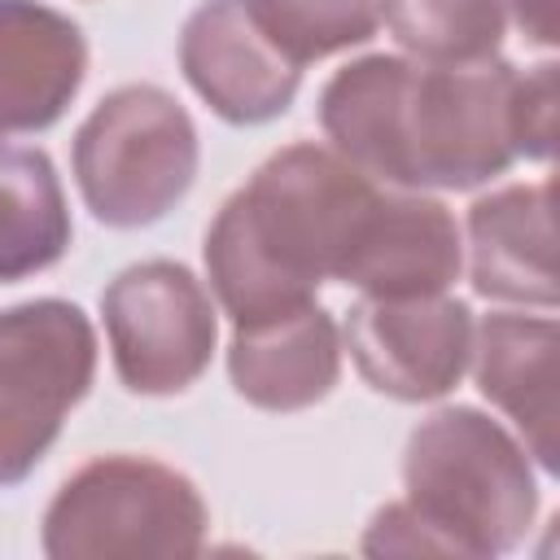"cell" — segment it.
Segmentation results:
<instances>
[{
  "mask_svg": "<svg viewBox=\"0 0 560 560\" xmlns=\"http://www.w3.org/2000/svg\"><path fill=\"white\" fill-rule=\"evenodd\" d=\"M206 525V499L179 468L144 455H101L52 494L39 547L48 560H179L201 551Z\"/></svg>",
  "mask_w": 560,
  "mask_h": 560,
  "instance_id": "obj_5",
  "label": "cell"
},
{
  "mask_svg": "<svg viewBox=\"0 0 560 560\" xmlns=\"http://www.w3.org/2000/svg\"><path fill=\"white\" fill-rule=\"evenodd\" d=\"M101 315L114 372L131 394H179L214 359V302L184 262L149 258L122 267L101 293Z\"/></svg>",
  "mask_w": 560,
  "mask_h": 560,
  "instance_id": "obj_7",
  "label": "cell"
},
{
  "mask_svg": "<svg viewBox=\"0 0 560 560\" xmlns=\"http://www.w3.org/2000/svg\"><path fill=\"white\" fill-rule=\"evenodd\" d=\"M96 376L92 319L66 298L0 311V490L22 486Z\"/></svg>",
  "mask_w": 560,
  "mask_h": 560,
  "instance_id": "obj_6",
  "label": "cell"
},
{
  "mask_svg": "<svg viewBox=\"0 0 560 560\" xmlns=\"http://www.w3.org/2000/svg\"><path fill=\"white\" fill-rule=\"evenodd\" d=\"M516 140L529 162L556 153V61H538L516 79Z\"/></svg>",
  "mask_w": 560,
  "mask_h": 560,
  "instance_id": "obj_17",
  "label": "cell"
},
{
  "mask_svg": "<svg viewBox=\"0 0 560 560\" xmlns=\"http://www.w3.org/2000/svg\"><path fill=\"white\" fill-rule=\"evenodd\" d=\"M394 188L337 149H276L206 228V276L228 319L254 324L315 302L324 280L354 284L385 232Z\"/></svg>",
  "mask_w": 560,
  "mask_h": 560,
  "instance_id": "obj_1",
  "label": "cell"
},
{
  "mask_svg": "<svg viewBox=\"0 0 560 560\" xmlns=\"http://www.w3.org/2000/svg\"><path fill=\"white\" fill-rule=\"evenodd\" d=\"M88 39L39 0H0V136L52 127L79 96Z\"/></svg>",
  "mask_w": 560,
  "mask_h": 560,
  "instance_id": "obj_10",
  "label": "cell"
},
{
  "mask_svg": "<svg viewBox=\"0 0 560 560\" xmlns=\"http://www.w3.org/2000/svg\"><path fill=\"white\" fill-rule=\"evenodd\" d=\"M468 276L481 298L556 306L551 179L508 184L468 206Z\"/></svg>",
  "mask_w": 560,
  "mask_h": 560,
  "instance_id": "obj_12",
  "label": "cell"
},
{
  "mask_svg": "<svg viewBox=\"0 0 560 560\" xmlns=\"http://www.w3.org/2000/svg\"><path fill=\"white\" fill-rule=\"evenodd\" d=\"M70 236L74 223L52 158L0 140V284L57 267Z\"/></svg>",
  "mask_w": 560,
  "mask_h": 560,
  "instance_id": "obj_14",
  "label": "cell"
},
{
  "mask_svg": "<svg viewBox=\"0 0 560 560\" xmlns=\"http://www.w3.org/2000/svg\"><path fill=\"white\" fill-rule=\"evenodd\" d=\"M556 341L560 328L547 315L494 311L472 341L477 389L521 429L525 451L542 472H556Z\"/></svg>",
  "mask_w": 560,
  "mask_h": 560,
  "instance_id": "obj_13",
  "label": "cell"
},
{
  "mask_svg": "<svg viewBox=\"0 0 560 560\" xmlns=\"http://www.w3.org/2000/svg\"><path fill=\"white\" fill-rule=\"evenodd\" d=\"M402 490L372 516L363 556L490 560L521 547L538 516L529 451L477 407H438L411 429Z\"/></svg>",
  "mask_w": 560,
  "mask_h": 560,
  "instance_id": "obj_3",
  "label": "cell"
},
{
  "mask_svg": "<svg viewBox=\"0 0 560 560\" xmlns=\"http://www.w3.org/2000/svg\"><path fill=\"white\" fill-rule=\"evenodd\" d=\"M74 184L83 206L105 228H149L175 210L201 162V140L188 109L158 83H127L74 131Z\"/></svg>",
  "mask_w": 560,
  "mask_h": 560,
  "instance_id": "obj_4",
  "label": "cell"
},
{
  "mask_svg": "<svg viewBox=\"0 0 560 560\" xmlns=\"http://www.w3.org/2000/svg\"><path fill=\"white\" fill-rule=\"evenodd\" d=\"M503 9H512L521 35L538 48H551L560 35H556V0H503Z\"/></svg>",
  "mask_w": 560,
  "mask_h": 560,
  "instance_id": "obj_18",
  "label": "cell"
},
{
  "mask_svg": "<svg viewBox=\"0 0 560 560\" xmlns=\"http://www.w3.org/2000/svg\"><path fill=\"white\" fill-rule=\"evenodd\" d=\"M254 26L293 61L311 66L368 44L381 26V0H241Z\"/></svg>",
  "mask_w": 560,
  "mask_h": 560,
  "instance_id": "obj_16",
  "label": "cell"
},
{
  "mask_svg": "<svg viewBox=\"0 0 560 560\" xmlns=\"http://www.w3.org/2000/svg\"><path fill=\"white\" fill-rule=\"evenodd\" d=\"M381 22L416 61H486L499 57L503 0H381Z\"/></svg>",
  "mask_w": 560,
  "mask_h": 560,
  "instance_id": "obj_15",
  "label": "cell"
},
{
  "mask_svg": "<svg viewBox=\"0 0 560 560\" xmlns=\"http://www.w3.org/2000/svg\"><path fill=\"white\" fill-rule=\"evenodd\" d=\"M232 389L262 411H302L332 394L341 376L337 319L306 302L298 311L241 324L228 346Z\"/></svg>",
  "mask_w": 560,
  "mask_h": 560,
  "instance_id": "obj_11",
  "label": "cell"
},
{
  "mask_svg": "<svg viewBox=\"0 0 560 560\" xmlns=\"http://www.w3.org/2000/svg\"><path fill=\"white\" fill-rule=\"evenodd\" d=\"M346 350L359 376L398 402H433L451 394L472 354V311L451 293L372 298L346 311Z\"/></svg>",
  "mask_w": 560,
  "mask_h": 560,
  "instance_id": "obj_8",
  "label": "cell"
},
{
  "mask_svg": "<svg viewBox=\"0 0 560 560\" xmlns=\"http://www.w3.org/2000/svg\"><path fill=\"white\" fill-rule=\"evenodd\" d=\"M516 79L503 57L446 66L372 52L324 83L319 127L346 162L389 188L468 192L521 158Z\"/></svg>",
  "mask_w": 560,
  "mask_h": 560,
  "instance_id": "obj_2",
  "label": "cell"
},
{
  "mask_svg": "<svg viewBox=\"0 0 560 560\" xmlns=\"http://www.w3.org/2000/svg\"><path fill=\"white\" fill-rule=\"evenodd\" d=\"M179 70L232 127L280 118L302 88V66L254 26L241 0H201L188 13L179 31Z\"/></svg>",
  "mask_w": 560,
  "mask_h": 560,
  "instance_id": "obj_9",
  "label": "cell"
}]
</instances>
